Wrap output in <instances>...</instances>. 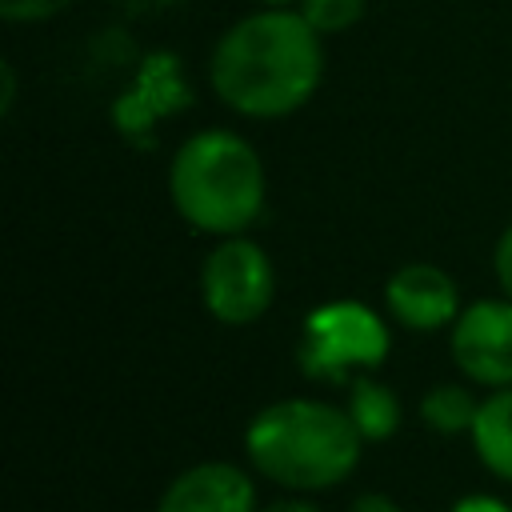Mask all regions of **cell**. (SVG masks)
<instances>
[{
    "mask_svg": "<svg viewBox=\"0 0 512 512\" xmlns=\"http://www.w3.org/2000/svg\"><path fill=\"white\" fill-rule=\"evenodd\" d=\"M448 512H512V504L492 492H464Z\"/></svg>",
    "mask_w": 512,
    "mask_h": 512,
    "instance_id": "cell-16",
    "label": "cell"
},
{
    "mask_svg": "<svg viewBox=\"0 0 512 512\" xmlns=\"http://www.w3.org/2000/svg\"><path fill=\"white\" fill-rule=\"evenodd\" d=\"M128 12H160V8H172L180 0H120Z\"/></svg>",
    "mask_w": 512,
    "mask_h": 512,
    "instance_id": "cell-20",
    "label": "cell"
},
{
    "mask_svg": "<svg viewBox=\"0 0 512 512\" xmlns=\"http://www.w3.org/2000/svg\"><path fill=\"white\" fill-rule=\"evenodd\" d=\"M476 460L504 484H512V384L480 400L476 424L468 432Z\"/></svg>",
    "mask_w": 512,
    "mask_h": 512,
    "instance_id": "cell-10",
    "label": "cell"
},
{
    "mask_svg": "<svg viewBox=\"0 0 512 512\" xmlns=\"http://www.w3.org/2000/svg\"><path fill=\"white\" fill-rule=\"evenodd\" d=\"M260 512H320V504H312L308 496H280V500L264 504Z\"/></svg>",
    "mask_w": 512,
    "mask_h": 512,
    "instance_id": "cell-18",
    "label": "cell"
},
{
    "mask_svg": "<svg viewBox=\"0 0 512 512\" xmlns=\"http://www.w3.org/2000/svg\"><path fill=\"white\" fill-rule=\"evenodd\" d=\"M256 8H292V4H300V0H252Z\"/></svg>",
    "mask_w": 512,
    "mask_h": 512,
    "instance_id": "cell-21",
    "label": "cell"
},
{
    "mask_svg": "<svg viewBox=\"0 0 512 512\" xmlns=\"http://www.w3.org/2000/svg\"><path fill=\"white\" fill-rule=\"evenodd\" d=\"M168 196L180 220L196 232H208L216 240L244 236L264 212V160L240 132L200 128L172 152Z\"/></svg>",
    "mask_w": 512,
    "mask_h": 512,
    "instance_id": "cell-3",
    "label": "cell"
},
{
    "mask_svg": "<svg viewBox=\"0 0 512 512\" xmlns=\"http://www.w3.org/2000/svg\"><path fill=\"white\" fill-rule=\"evenodd\" d=\"M480 400L468 384H432L420 396V420L436 432V436H468L476 424Z\"/></svg>",
    "mask_w": 512,
    "mask_h": 512,
    "instance_id": "cell-12",
    "label": "cell"
},
{
    "mask_svg": "<svg viewBox=\"0 0 512 512\" xmlns=\"http://www.w3.org/2000/svg\"><path fill=\"white\" fill-rule=\"evenodd\" d=\"M348 512H404L392 496H384V492H360L352 504H348Z\"/></svg>",
    "mask_w": 512,
    "mask_h": 512,
    "instance_id": "cell-17",
    "label": "cell"
},
{
    "mask_svg": "<svg viewBox=\"0 0 512 512\" xmlns=\"http://www.w3.org/2000/svg\"><path fill=\"white\" fill-rule=\"evenodd\" d=\"M452 364L468 384L488 392L512 384V300L488 296L460 308L456 324L448 328Z\"/></svg>",
    "mask_w": 512,
    "mask_h": 512,
    "instance_id": "cell-6",
    "label": "cell"
},
{
    "mask_svg": "<svg viewBox=\"0 0 512 512\" xmlns=\"http://www.w3.org/2000/svg\"><path fill=\"white\" fill-rule=\"evenodd\" d=\"M392 332L376 308L364 300H324L316 304L296 340V364L308 380L348 384L388 360Z\"/></svg>",
    "mask_w": 512,
    "mask_h": 512,
    "instance_id": "cell-4",
    "label": "cell"
},
{
    "mask_svg": "<svg viewBox=\"0 0 512 512\" xmlns=\"http://www.w3.org/2000/svg\"><path fill=\"white\" fill-rule=\"evenodd\" d=\"M384 308L408 332H440L460 316V288L440 264L412 260L388 276Z\"/></svg>",
    "mask_w": 512,
    "mask_h": 512,
    "instance_id": "cell-7",
    "label": "cell"
},
{
    "mask_svg": "<svg viewBox=\"0 0 512 512\" xmlns=\"http://www.w3.org/2000/svg\"><path fill=\"white\" fill-rule=\"evenodd\" d=\"M180 104H188L180 64H176L172 52H156V56L144 60V68L136 76V88L124 92V100L116 104V124H120L124 136H132V132H144L156 116L176 112Z\"/></svg>",
    "mask_w": 512,
    "mask_h": 512,
    "instance_id": "cell-9",
    "label": "cell"
},
{
    "mask_svg": "<svg viewBox=\"0 0 512 512\" xmlns=\"http://www.w3.org/2000/svg\"><path fill=\"white\" fill-rule=\"evenodd\" d=\"M492 268H496V280L504 288V296L512 300V224L500 232L496 240V252H492Z\"/></svg>",
    "mask_w": 512,
    "mask_h": 512,
    "instance_id": "cell-15",
    "label": "cell"
},
{
    "mask_svg": "<svg viewBox=\"0 0 512 512\" xmlns=\"http://www.w3.org/2000/svg\"><path fill=\"white\" fill-rule=\"evenodd\" d=\"M344 412L352 416V424H356V432H360L364 444L392 440V436L400 432V424H404V404H400V396H396L384 380H376V376H368V372H360V376L348 380Z\"/></svg>",
    "mask_w": 512,
    "mask_h": 512,
    "instance_id": "cell-11",
    "label": "cell"
},
{
    "mask_svg": "<svg viewBox=\"0 0 512 512\" xmlns=\"http://www.w3.org/2000/svg\"><path fill=\"white\" fill-rule=\"evenodd\" d=\"M156 512H260L256 480L232 460H200L168 480Z\"/></svg>",
    "mask_w": 512,
    "mask_h": 512,
    "instance_id": "cell-8",
    "label": "cell"
},
{
    "mask_svg": "<svg viewBox=\"0 0 512 512\" xmlns=\"http://www.w3.org/2000/svg\"><path fill=\"white\" fill-rule=\"evenodd\" d=\"M0 76H4V96H0V112L8 116V112H12V104H16V68H12L8 60H4V64H0Z\"/></svg>",
    "mask_w": 512,
    "mask_h": 512,
    "instance_id": "cell-19",
    "label": "cell"
},
{
    "mask_svg": "<svg viewBox=\"0 0 512 512\" xmlns=\"http://www.w3.org/2000/svg\"><path fill=\"white\" fill-rule=\"evenodd\" d=\"M320 40L296 8H256L216 40L208 60L212 92L248 120L292 116L324 80Z\"/></svg>",
    "mask_w": 512,
    "mask_h": 512,
    "instance_id": "cell-1",
    "label": "cell"
},
{
    "mask_svg": "<svg viewBox=\"0 0 512 512\" xmlns=\"http://www.w3.org/2000/svg\"><path fill=\"white\" fill-rule=\"evenodd\" d=\"M296 12L312 24V32H320V36H340V32H348L352 24L364 20L368 0H300Z\"/></svg>",
    "mask_w": 512,
    "mask_h": 512,
    "instance_id": "cell-13",
    "label": "cell"
},
{
    "mask_svg": "<svg viewBox=\"0 0 512 512\" xmlns=\"http://www.w3.org/2000/svg\"><path fill=\"white\" fill-rule=\"evenodd\" d=\"M360 452L364 440L352 416L312 396L272 400L244 428V456L252 472L296 496L344 484L356 472Z\"/></svg>",
    "mask_w": 512,
    "mask_h": 512,
    "instance_id": "cell-2",
    "label": "cell"
},
{
    "mask_svg": "<svg viewBox=\"0 0 512 512\" xmlns=\"http://www.w3.org/2000/svg\"><path fill=\"white\" fill-rule=\"evenodd\" d=\"M72 0H0V16L12 24H40L68 8Z\"/></svg>",
    "mask_w": 512,
    "mask_h": 512,
    "instance_id": "cell-14",
    "label": "cell"
},
{
    "mask_svg": "<svg viewBox=\"0 0 512 512\" xmlns=\"http://www.w3.org/2000/svg\"><path fill=\"white\" fill-rule=\"evenodd\" d=\"M200 296L212 320L228 328L256 324L276 296V268L248 236H224L200 264Z\"/></svg>",
    "mask_w": 512,
    "mask_h": 512,
    "instance_id": "cell-5",
    "label": "cell"
}]
</instances>
